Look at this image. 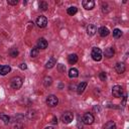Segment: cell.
<instances>
[{
  "label": "cell",
  "instance_id": "1",
  "mask_svg": "<svg viewBox=\"0 0 129 129\" xmlns=\"http://www.w3.org/2000/svg\"><path fill=\"white\" fill-rule=\"evenodd\" d=\"M11 87L15 90H18L22 87V84H23V80L21 77H14L11 79Z\"/></svg>",
  "mask_w": 129,
  "mask_h": 129
},
{
  "label": "cell",
  "instance_id": "2",
  "mask_svg": "<svg viewBox=\"0 0 129 129\" xmlns=\"http://www.w3.org/2000/svg\"><path fill=\"white\" fill-rule=\"evenodd\" d=\"M91 56L94 60L100 61L102 59V50L99 47H93L92 52H91Z\"/></svg>",
  "mask_w": 129,
  "mask_h": 129
},
{
  "label": "cell",
  "instance_id": "3",
  "mask_svg": "<svg viewBox=\"0 0 129 129\" xmlns=\"http://www.w3.org/2000/svg\"><path fill=\"white\" fill-rule=\"evenodd\" d=\"M74 119V114L72 112H64L62 115H61V121L64 123V124H70Z\"/></svg>",
  "mask_w": 129,
  "mask_h": 129
},
{
  "label": "cell",
  "instance_id": "4",
  "mask_svg": "<svg viewBox=\"0 0 129 129\" xmlns=\"http://www.w3.org/2000/svg\"><path fill=\"white\" fill-rule=\"evenodd\" d=\"M46 104L49 107H55L58 104V99L57 97H55L54 95H49L46 98Z\"/></svg>",
  "mask_w": 129,
  "mask_h": 129
},
{
  "label": "cell",
  "instance_id": "5",
  "mask_svg": "<svg viewBox=\"0 0 129 129\" xmlns=\"http://www.w3.org/2000/svg\"><path fill=\"white\" fill-rule=\"evenodd\" d=\"M112 95L115 98H121L122 95H123V89H122V87L121 86H118V85L114 86L112 88Z\"/></svg>",
  "mask_w": 129,
  "mask_h": 129
},
{
  "label": "cell",
  "instance_id": "6",
  "mask_svg": "<svg viewBox=\"0 0 129 129\" xmlns=\"http://www.w3.org/2000/svg\"><path fill=\"white\" fill-rule=\"evenodd\" d=\"M82 120H83V123H84V124H86V125H91V124H93V122H94L95 119H94L93 114H91V113H85Z\"/></svg>",
  "mask_w": 129,
  "mask_h": 129
},
{
  "label": "cell",
  "instance_id": "7",
  "mask_svg": "<svg viewBox=\"0 0 129 129\" xmlns=\"http://www.w3.org/2000/svg\"><path fill=\"white\" fill-rule=\"evenodd\" d=\"M46 24H47V19H46L45 16H42L41 15V16H38L37 17V19H36V25L38 27L43 28V27L46 26Z\"/></svg>",
  "mask_w": 129,
  "mask_h": 129
},
{
  "label": "cell",
  "instance_id": "8",
  "mask_svg": "<svg viewBox=\"0 0 129 129\" xmlns=\"http://www.w3.org/2000/svg\"><path fill=\"white\" fill-rule=\"evenodd\" d=\"M82 4H83V7L87 10H92L95 7V2L93 0H84Z\"/></svg>",
  "mask_w": 129,
  "mask_h": 129
},
{
  "label": "cell",
  "instance_id": "9",
  "mask_svg": "<svg viewBox=\"0 0 129 129\" xmlns=\"http://www.w3.org/2000/svg\"><path fill=\"white\" fill-rule=\"evenodd\" d=\"M126 70V67L124 64V62H117L116 66H115V71L118 73V74H123Z\"/></svg>",
  "mask_w": 129,
  "mask_h": 129
},
{
  "label": "cell",
  "instance_id": "10",
  "mask_svg": "<svg viewBox=\"0 0 129 129\" xmlns=\"http://www.w3.org/2000/svg\"><path fill=\"white\" fill-rule=\"evenodd\" d=\"M47 41L44 39V38H39L38 41H37V48H40V49H44L47 47Z\"/></svg>",
  "mask_w": 129,
  "mask_h": 129
},
{
  "label": "cell",
  "instance_id": "11",
  "mask_svg": "<svg viewBox=\"0 0 129 129\" xmlns=\"http://www.w3.org/2000/svg\"><path fill=\"white\" fill-rule=\"evenodd\" d=\"M97 32V27L95 24H89L87 27V33L89 35H94Z\"/></svg>",
  "mask_w": 129,
  "mask_h": 129
},
{
  "label": "cell",
  "instance_id": "12",
  "mask_svg": "<svg viewBox=\"0 0 129 129\" xmlns=\"http://www.w3.org/2000/svg\"><path fill=\"white\" fill-rule=\"evenodd\" d=\"M86 88H87V83H86V82H82V83H80V84L78 85V87H77V93H78L79 95L83 94Z\"/></svg>",
  "mask_w": 129,
  "mask_h": 129
},
{
  "label": "cell",
  "instance_id": "13",
  "mask_svg": "<svg viewBox=\"0 0 129 129\" xmlns=\"http://www.w3.org/2000/svg\"><path fill=\"white\" fill-rule=\"evenodd\" d=\"M98 32H99L100 36H102V37H105V36H107V35L110 33L109 29H108L107 27H105V26L100 27V28H99V30H98Z\"/></svg>",
  "mask_w": 129,
  "mask_h": 129
},
{
  "label": "cell",
  "instance_id": "14",
  "mask_svg": "<svg viewBox=\"0 0 129 129\" xmlns=\"http://www.w3.org/2000/svg\"><path fill=\"white\" fill-rule=\"evenodd\" d=\"M55 63H56V59H55L53 56H51V57L48 58V60H47V62H46V64H45V68H46V69H51V68L54 67Z\"/></svg>",
  "mask_w": 129,
  "mask_h": 129
},
{
  "label": "cell",
  "instance_id": "15",
  "mask_svg": "<svg viewBox=\"0 0 129 129\" xmlns=\"http://www.w3.org/2000/svg\"><path fill=\"white\" fill-rule=\"evenodd\" d=\"M68 61H69V63H71V64L76 63V62L78 61V55H77L76 53L70 54V55L68 56Z\"/></svg>",
  "mask_w": 129,
  "mask_h": 129
},
{
  "label": "cell",
  "instance_id": "16",
  "mask_svg": "<svg viewBox=\"0 0 129 129\" xmlns=\"http://www.w3.org/2000/svg\"><path fill=\"white\" fill-rule=\"evenodd\" d=\"M114 53H115V51H114V48L113 47H108L104 51V54H105L106 57H112L114 55Z\"/></svg>",
  "mask_w": 129,
  "mask_h": 129
},
{
  "label": "cell",
  "instance_id": "17",
  "mask_svg": "<svg viewBox=\"0 0 129 129\" xmlns=\"http://www.w3.org/2000/svg\"><path fill=\"white\" fill-rule=\"evenodd\" d=\"M78 76H79V72H78L77 69L72 68V69L69 71V77H70L71 79H75V78H77Z\"/></svg>",
  "mask_w": 129,
  "mask_h": 129
},
{
  "label": "cell",
  "instance_id": "18",
  "mask_svg": "<svg viewBox=\"0 0 129 129\" xmlns=\"http://www.w3.org/2000/svg\"><path fill=\"white\" fill-rule=\"evenodd\" d=\"M10 71H11V68H10L9 66H2V67H1V71H0V75L5 76V75H7Z\"/></svg>",
  "mask_w": 129,
  "mask_h": 129
},
{
  "label": "cell",
  "instance_id": "19",
  "mask_svg": "<svg viewBox=\"0 0 129 129\" xmlns=\"http://www.w3.org/2000/svg\"><path fill=\"white\" fill-rule=\"evenodd\" d=\"M104 129H116V124L113 121H108L104 125Z\"/></svg>",
  "mask_w": 129,
  "mask_h": 129
},
{
  "label": "cell",
  "instance_id": "20",
  "mask_svg": "<svg viewBox=\"0 0 129 129\" xmlns=\"http://www.w3.org/2000/svg\"><path fill=\"white\" fill-rule=\"evenodd\" d=\"M77 12H78V8L76 6H71V7H69L67 9V13L69 15H75Z\"/></svg>",
  "mask_w": 129,
  "mask_h": 129
},
{
  "label": "cell",
  "instance_id": "21",
  "mask_svg": "<svg viewBox=\"0 0 129 129\" xmlns=\"http://www.w3.org/2000/svg\"><path fill=\"white\" fill-rule=\"evenodd\" d=\"M121 35H122V31H121L120 29L115 28V29L113 30V37H114V38H120Z\"/></svg>",
  "mask_w": 129,
  "mask_h": 129
},
{
  "label": "cell",
  "instance_id": "22",
  "mask_svg": "<svg viewBox=\"0 0 129 129\" xmlns=\"http://www.w3.org/2000/svg\"><path fill=\"white\" fill-rule=\"evenodd\" d=\"M47 8H48V4H47L45 1H40V2H39V9H40V10L45 11Z\"/></svg>",
  "mask_w": 129,
  "mask_h": 129
},
{
  "label": "cell",
  "instance_id": "23",
  "mask_svg": "<svg viewBox=\"0 0 129 129\" xmlns=\"http://www.w3.org/2000/svg\"><path fill=\"white\" fill-rule=\"evenodd\" d=\"M38 53H39V48H37V46H35L31 49L30 55H31V57H36L38 55Z\"/></svg>",
  "mask_w": 129,
  "mask_h": 129
},
{
  "label": "cell",
  "instance_id": "24",
  "mask_svg": "<svg viewBox=\"0 0 129 129\" xmlns=\"http://www.w3.org/2000/svg\"><path fill=\"white\" fill-rule=\"evenodd\" d=\"M51 83H52V79H51L50 77H45V78L43 79V85H44L45 87L50 86Z\"/></svg>",
  "mask_w": 129,
  "mask_h": 129
},
{
  "label": "cell",
  "instance_id": "25",
  "mask_svg": "<svg viewBox=\"0 0 129 129\" xmlns=\"http://www.w3.org/2000/svg\"><path fill=\"white\" fill-rule=\"evenodd\" d=\"M0 119L5 123V124H8L9 123V121H10V118H9V116H7V115H5V114H0Z\"/></svg>",
  "mask_w": 129,
  "mask_h": 129
},
{
  "label": "cell",
  "instance_id": "26",
  "mask_svg": "<svg viewBox=\"0 0 129 129\" xmlns=\"http://www.w3.org/2000/svg\"><path fill=\"white\" fill-rule=\"evenodd\" d=\"M10 55H11L12 57H16V56L18 55V50H17L16 48H12V49L10 50Z\"/></svg>",
  "mask_w": 129,
  "mask_h": 129
},
{
  "label": "cell",
  "instance_id": "27",
  "mask_svg": "<svg viewBox=\"0 0 129 129\" xmlns=\"http://www.w3.org/2000/svg\"><path fill=\"white\" fill-rule=\"evenodd\" d=\"M99 78H100L101 81H106V79H107V75H106V73H105V72L100 73V74H99Z\"/></svg>",
  "mask_w": 129,
  "mask_h": 129
},
{
  "label": "cell",
  "instance_id": "28",
  "mask_svg": "<svg viewBox=\"0 0 129 129\" xmlns=\"http://www.w3.org/2000/svg\"><path fill=\"white\" fill-rule=\"evenodd\" d=\"M7 3H8L9 5H16V4L18 3V1H17V0H8Z\"/></svg>",
  "mask_w": 129,
  "mask_h": 129
},
{
  "label": "cell",
  "instance_id": "29",
  "mask_svg": "<svg viewBox=\"0 0 129 129\" xmlns=\"http://www.w3.org/2000/svg\"><path fill=\"white\" fill-rule=\"evenodd\" d=\"M19 68H20L21 70H26V69H27V66H26V63H25V62H22V63H20Z\"/></svg>",
  "mask_w": 129,
  "mask_h": 129
},
{
  "label": "cell",
  "instance_id": "30",
  "mask_svg": "<svg viewBox=\"0 0 129 129\" xmlns=\"http://www.w3.org/2000/svg\"><path fill=\"white\" fill-rule=\"evenodd\" d=\"M51 123H52V124H57V119H56V117H52Z\"/></svg>",
  "mask_w": 129,
  "mask_h": 129
},
{
  "label": "cell",
  "instance_id": "31",
  "mask_svg": "<svg viewBox=\"0 0 129 129\" xmlns=\"http://www.w3.org/2000/svg\"><path fill=\"white\" fill-rule=\"evenodd\" d=\"M126 100H127V95H125V96H124V99H123V106L125 105V102H126Z\"/></svg>",
  "mask_w": 129,
  "mask_h": 129
},
{
  "label": "cell",
  "instance_id": "32",
  "mask_svg": "<svg viewBox=\"0 0 129 129\" xmlns=\"http://www.w3.org/2000/svg\"><path fill=\"white\" fill-rule=\"evenodd\" d=\"M44 129H54V128H53L52 126H47V127H45Z\"/></svg>",
  "mask_w": 129,
  "mask_h": 129
},
{
  "label": "cell",
  "instance_id": "33",
  "mask_svg": "<svg viewBox=\"0 0 129 129\" xmlns=\"http://www.w3.org/2000/svg\"><path fill=\"white\" fill-rule=\"evenodd\" d=\"M1 67H2V66H0V71H1Z\"/></svg>",
  "mask_w": 129,
  "mask_h": 129
}]
</instances>
